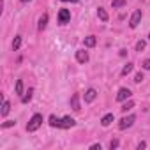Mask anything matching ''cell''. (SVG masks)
I'll return each mask as SVG.
<instances>
[{
  "instance_id": "6da1fadb",
  "label": "cell",
  "mask_w": 150,
  "mask_h": 150,
  "mask_svg": "<svg viewBox=\"0 0 150 150\" xmlns=\"http://www.w3.org/2000/svg\"><path fill=\"white\" fill-rule=\"evenodd\" d=\"M41 125H42V115H41V113H35V115H32V118L28 120L27 131H28V132H34V131H37Z\"/></svg>"
},
{
  "instance_id": "7a4b0ae2",
  "label": "cell",
  "mask_w": 150,
  "mask_h": 150,
  "mask_svg": "<svg viewBox=\"0 0 150 150\" xmlns=\"http://www.w3.org/2000/svg\"><path fill=\"white\" fill-rule=\"evenodd\" d=\"M134 122H136V117H134V115L124 117V118H122V120L118 122V129H120V131H125V129H129V127H131V125H132Z\"/></svg>"
},
{
  "instance_id": "3957f363",
  "label": "cell",
  "mask_w": 150,
  "mask_h": 150,
  "mask_svg": "<svg viewBox=\"0 0 150 150\" xmlns=\"http://www.w3.org/2000/svg\"><path fill=\"white\" fill-rule=\"evenodd\" d=\"M139 21H141V11L138 9V11H134V13H132L131 20H129V27H131V28H136V27L139 25Z\"/></svg>"
},
{
  "instance_id": "277c9868",
  "label": "cell",
  "mask_w": 150,
  "mask_h": 150,
  "mask_svg": "<svg viewBox=\"0 0 150 150\" xmlns=\"http://www.w3.org/2000/svg\"><path fill=\"white\" fill-rule=\"evenodd\" d=\"M69 20H71L69 9H60V11H58V23H60V25H65Z\"/></svg>"
},
{
  "instance_id": "5b68a950",
  "label": "cell",
  "mask_w": 150,
  "mask_h": 150,
  "mask_svg": "<svg viewBox=\"0 0 150 150\" xmlns=\"http://www.w3.org/2000/svg\"><path fill=\"white\" fill-rule=\"evenodd\" d=\"M129 97H131V90H129V88H125V87H122V88L118 90V94H117V101H118V103L127 101Z\"/></svg>"
},
{
  "instance_id": "8992f818",
  "label": "cell",
  "mask_w": 150,
  "mask_h": 150,
  "mask_svg": "<svg viewBox=\"0 0 150 150\" xmlns=\"http://www.w3.org/2000/svg\"><path fill=\"white\" fill-rule=\"evenodd\" d=\"M76 125V120H74L72 117H64L62 118V124H60V129H71Z\"/></svg>"
},
{
  "instance_id": "52a82bcc",
  "label": "cell",
  "mask_w": 150,
  "mask_h": 150,
  "mask_svg": "<svg viewBox=\"0 0 150 150\" xmlns=\"http://www.w3.org/2000/svg\"><path fill=\"white\" fill-rule=\"evenodd\" d=\"M96 97H97V90H96V88H88V90L85 92V96H83L85 103H92V101H96Z\"/></svg>"
},
{
  "instance_id": "ba28073f",
  "label": "cell",
  "mask_w": 150,
  "mask_h": 150,
  "mask_svg": "<svg viewBox=\"0 0 150 150\" xmlns=\"http://www.w3.org/2000/svg\"><path fill=\"white\" fill-rule=\"evenodd\" d=\"M76 60H78L80 64H87V62H88V53H87L85 50H78V51H76Z\"/></svg>"
},
{
  "instance_id": "9c48e42d",
  "label": "cell",
  "mask_w": 150,
  "mask_h": 150,
  "mask_svg": "<svg viewBox=\"0 0 150 150\" xmlns=\"http://www.w3.org/2000/svg\"><path fill=\"white\" fill-rule=\"evenodd\" d=\"M71 108L74 110V111H80L81 108H80V96L78 94H74L72 97H71Z\"/></svg>"
},
{
  "instance_id": "30bf717a",
  "label": "cell",
  "mask_w": 150,
  "mask_h": 150,
  "mask_svg": "<svg viewBox=\"0 0 150 150\" xmlns=\"http://www.w3.org/2000/svg\"><path fill=\"white\" fill-rule=\"evenodd\" d=\"M32 96H34V88H28L27 92H23V96H21V103H23V104H28V103L32 101Z\"/></svg>"
},
{
  "instance_id": "8fae6325",
  "label": "cell",
  "mask_w": 150,
  "mask_h": 150,
  "mask_svg": "<svg viewBox=\"0 0 150 150\" xmlns=\"http://www.w3.org/2000/svg\"><path fill=\"white\" fill-rule=\"evenodd\" d=\"M113 120H115V115H113V113H106V115L101 118V124H103V127H108Z\"/></svg>"
},
{
  "instance_id": "7c38bea8",
  "label": "cell",
  "mask_w": 150,
  "mask_h": 150,
  "mask_svg": "<svg viewBox=\"0 0 150 150\" xmlns=\"http://www.w3.org/2000/svg\"><path fill=\"white\" fill-rule=\"evenodd\" d=\"M9 111H11V103H9L7 99H4V101H2V110H0V115H2V117H7Z\"/></svg>"
},
{
  "instance_id": "4fadbf2b",
  "label": "cell",
  "mask_w": 150,
  "mask_h": 150,
  "mask_svg": "<svg viewBox=\"0 0 150 150\" xmlns=\"http://www.w3.org/2000/svg\"><path fill=\"white\" fill-rule=\"evenodd\" d=\"M46 27H48V14H42V16L39 18V25H37V28H39V30L42 32V30H44Z\"/></svg>"
},
{
  "instance_id": "5bb4252c",
  "label": "cell",
  "mask_w": 150,
  "mask_h": 150,
  "mask_svg": "<svg viewBox=\"0 0 150 150\" xmlns=\"http://www.w3.org/2000/svg\"><path fill=\"white\" fill-rule=\"evenodd\" d=\"M48 124H50L51 127H60V124H62V118H58V117L51 115V117L48 118Z\"/></svg>"
},
{
  "instance_id": "9a60e30c",
  "label": "cell",
  "mask_w": 150,
  "mask_h": 150,
  "mask_svg": "<svg viewBox=\"0 0 150 150\" xmlns=\"http://www.w3.org/2000/svg\"><path fill=\"white\" fill-rule=\"evenodd\" d=\"M96 35H88V37H85V41H83V44L87 46V48H94L96 46Z\"/></svg>"
},
{
  "instance_id": "2e32d148",
  "label": "cell",
  "mask_w": 150,
  "mask_h": 150,
  "mask_svg": "<svg viewBox=\"0 0 150 150\" xmlns=\"http://www.w3.org/2000/svg\"><path fill=\"white\" fill-rule=\"evenodd\" d=\"M97 16H99V20H101V21H108V20H110L108 13H106L103 7H99V9H97Z\"/></svg>"
},
{
  "instance_id": "e0dca14e",
  "label": "cell",
  "mask_w": 150,
  "mask_h": 150,
  "mask_svg": "<svg viewBox=\"0 0 150 150\" xmlns=\"http://www.w3.org/2000/svg\"><path fill=\"white\" fill-rule=\"evenodd\" d=\"M21 42H23L21 35H16V37H14V41H13V50H14V51H18V50L21 48Z\"/></svg>"
},
{
  "instance_id": "ac0fdd59",
  "label": "cell",
  "mask_w": 150,
  "mask_h": 150,
  "mask_svg": "<svg viewBox=\"0 0 150 150\" xmlns=\"http://www.w3.org/2000/svg\"><path fill=\"white\" fill-rule=\"evenodd\" d=\"M127 4V0H111V6L113 9H118V7H124Z\"/></svg>"
},
{
  "instance_id": "d6986e66",
  "label": "cell",
  "mask_w": 150,
  "mask_h": 150,
  "mask_svg": "<svg viewBox=\"0 0 150 150\" xmlns=\"http://www.w3.org/2000/svg\"><path fill=\"white\" fill-rule=\"evenodd\" d=\"M132 65H134V64H131V62L124 65V69H122V72H120V74H122V76H127V74H129V72L132 71Z\"/></svg>"
},
{
  "instance_id": "ffe728a7",
  "label": "cell",
  "mask_w": 150,
  "mask_h": 150,
  "mask_svg": "<svg viewBox=\"0 0 150 150\" xmlns=\"http://www.w3.org/2000/svg\"><path fill=\"white\" fill-rule=\"evenodd\" d=\"M16 94L18 96H23V80H18L16 81Z\"/></svg>"
},
{
  "instance_id": "44dd1931",
  "label": "cell",
  "mask_w": 150,
  "mask_h": 150,
  "mask_svg": "<svg viewBox=\"0 0 150 150\" xmlns=\"http://www.w3.org/2000/svg\"><path fill=\"white\" fill-rule=\"evenodd\" d=\"M132 108H134V103H132V101H127V103H125L120 110H122L124 113H127V111H129V110H132Z\"/></svg>"
},
{
  "instance_id": "7402d4cb",
  "label": "cell",
  "mask_w": 150,
  "mask_h": 150,
  "mask_svg": "<svg viewBox=\"0 0 150 150\" xmlns=\"http://www.w3.org/2000/svg\"><path fill=\"white\" fill-rule=\"evenodd\" d=\"M145 46H146V42H145V41H138V42H136V51H143V50H145Z\"/></svg>"
},
{
  "instance_id": "603a6c76",
  "label": "cell",
  "mask_w": 150,
  "mask_h": 150,
  "mask_svg": "<svg viewBox=\"0 0 150 150\" xmlns=\"http://www.w3.org/2000/svg\"><path fill=\"white\" fill-rule=\"evenodd\" d=\"M13 125H16V122H14V120H6V122L2 124V129H7V127H13Z\"/></svg>"
},
{
  "instance_id": "cb8c5ba5",
  "label": "cell",
  "mask_w": 150,
  "mask_h": 150,
  "mask_svg": "<svg viewBox=\"0 0 150 150\" xmlns=\"http://www.w3.org/2000/svg\"><path fill=\"white\" fill-rule=\"evenodd\" d=\"M143 81V72H136V76H134V83H141Z\"/></svg>"
},
{
  "instance_id": "d4e9b609",
  "label": "cell",
  "mask_w": 150,
  "mask_h": 150,
  "mask_svg": "<svg viewBox=\"0 0 150 150\" xmlns=\"http://www.w3.org/2000/svg\"><path fill=\"white\" fill-rule=\"evenodd\" d=\"M118 145H120V143H118V139H111V141H110V148H111V150L118 148Z\"/></svg>"
},
{
  "instance_id": "484cf974",
  "label": "cell",
  "mask_w": 150,
  "mask_h": 150,
  "mask_svg": "<svg viewBox=\"0 0 150 150\" xmlns=\"http://www.w3.org/2000/svg\"><path fill=\"white\" fill-rule=\"evenodd\" d=\"M141 65H143V69H145V71H150V58L143 60V64H141Z\"/></svg>"
},
{
  "instance_id": "4316f807",
  "label": "cell",
  "mask_w": 150,
  "mask_h": 150,
  "mask_svg": "<svg viewBox=\"0 0 150 150\" xmlns=\"http://www.w3.org/2000/svg\"><path fill=\"white\" fill-rule=\"evenodd\" d=\"M145 146H146L145 141H139V143H138V150H141V148H145Z\"/></svg>"
},
{
  "instance_id": "83f0119b",
  "label": "cell",
  "mask_w": 150,
  "mask_h": 150,
  "mask_svg": "<svg viewBox=\"0 0 150 150\" xmlns=\"http://www.w3.org/2000/svg\"><path fill=\"white\" fill-rule=\"evenodd\" d=\"M90 148H92V150H97V148H99V150H101V145H99V143H94V145H92V146H90Z\"/></svg>"
},
{
  "instance_id": "f1b7e54d",
  "label": "cell",
  "mask_w": 150,
  "mask_h": 150,
  "mask_svg": "<svg viewBox=\"0 0 150 150\" xmlns=\"http://www.w3.org/2000/svg\"><path fill=\"white\" fill-rule=\"evenodd\" d=\"M62 2H72V4H78L80 0H62Z\"/></svg>"
},
{
  "instance_id": "f546056e",
  "label": "cell",
  "mask_w": 150,
  "mask_h": 150,
  "mask_svg": "<svg viewBox=\"0 0 150 150\" xmlns=\"http://www.w3.org/2000/svg\"><path fill=\"white\" fill-rule=\"evenodd\" d=\"M21 2H23V4H27V2H30V0H21Z\"/></svg>"
},
{
  "instance_id": "4dcf8cb0",
  "label": "cell",
  "mask_w": 150,
  "mask_h": 150,
  "mask_svg": "<svg viewBox=\"0 0 150 150\" xmlns=\"http://www.w3.org/2000/svg\"><path fill=\"white\" fill-rule=\"evenodd\" d=\"M148 41H150V34H148Z\"/></svg>"
}]
</instances>
